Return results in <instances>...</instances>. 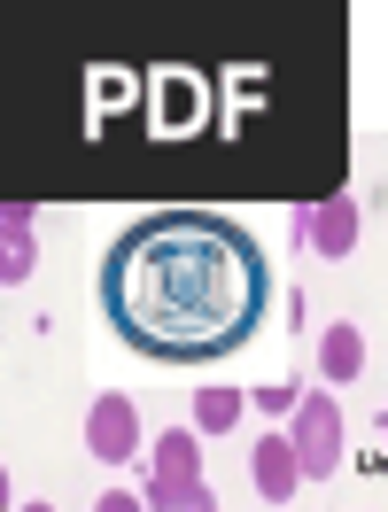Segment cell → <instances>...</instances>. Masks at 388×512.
Instances as JSON below:
<instances>
[{
	"instance_id": "cell-1",
	"label": "cell",
	"mask_w": 388,
	"mask_h": 512,
	"mask_svg": "<svg viewBox=\"0 0 388 512\" xmlns=\"http://www.w3.org/2000/svg\"><path fill=\"white\" fill-rule=\"evenodd\" d=\"M272 311V256L226 210H148L101 256V319L156 365L233 357Z\"/></svg>"
},
{
	"instance_id": "cell-6",
	"label": "cell",
	"mask_w": 388,
	"mask_h": 512,
	"mask_svg": "<svg viewBox=\"0 0 388 512\" xmlns=\"http://www.w3.org/2000/svg\"><path fill=\"white\" fill-rule=\"evenodd\" d=\"M148 458H156V466H148V481H156V489L210 481V474H202V435H194V427H163L156 443H148Z\"/></svg>"
},
{
	"instance_id": "cell-12",
	"label": "cell",
	"mask_w": 388,
	"mask_h": 512,
	"mask_svg": "<svg viewBox=\"0 0 388 512\" xmlns=\"http://www.w3.org/2000/svg\"><path fill=\"white\" fill-rule=\"evenodd\" d=\"M94 512H148V497H132V489H101Z\"/></svg>"
},
{
	"instance_id": "cell-5",
	"label": "cell",
	"mask_w": 388,
	"mask_h": 512,
	"mask_svg": "<svg viewBox=\"0 0 388 512\" xmlns=\"http://www.w3.org/2000/svg\"><path fill=\"white\" fill-rule=\"evenodd\" d=\"M249 481H257L264 505H288L295 489H303V458H295L288 435H257V450H249Z\"/></svg>"
},
{
	"instance_id": "cell-13",
	"label": "cell",
	"mask_w": 388,
	"mask_h": 512,
	"mask_svg": "<svg viewBox=\"0 0 388 512\" xmlns=\"http://www.w3.org/2000/svg\"><path fill=\"white\" fill-rule=\"evenodd\" d=\"M16 512H55V505H39V497H32V505H16Z\"/></svg>"
},
{
	"instance_id": "cell-7",
	"label": "cell",
	"mask_w": 388,
	"mask_h": 512,
	"mask_svg": "<svg viewBox=\"0 0 388 512\" xmlns=\"http://www.w3.org/2000/svg\"><path fill=\"white\" fill-rule=\"evenodd\" d=\"M39 264V233H32V210L24 202H8L0 210V288H24Z\"/></svg>"
},
{
	"instance_id": "cell-9",
	"label": "cell",
	"mask_w": 388,
	"mask_h": 512,
	"mask_svg": "<svg viewBox=\"0 0 388 512\" xmlns=\"http://www.w3.org/2000/svg\"><path fill=\"white\" fill-rule=\"evenodd\" d=\"M241 412H249V388H202L194 412H187V427H194V435H233Z\"/></svg>"
},
{
	"instance_id": "cell-11",
	"label": "cell",
	"mask_w": 388,
	"mask_h": 512,
	"mask_svg": "<svg viewBox=\"0 0 388 512\" xmlns=\"http://www.w3.org/2000/svg\"><path fill=\"white\" fill-rule=\"evenodd\" d=\"M295 404H303V388H288V381L280 388H249V412H264V419H280V412L295 419Z\"/></svg>"
},
{
	"instance_id": "cell-3",
	"label": "cell",
	"mask_w": 388,
	"mask_h": 512,
	"mask_svg": "<svg viewBox=\"0 0 388 512\" xmlns=\"http://www.w3.org/2000/svg\"><path fill=\"white\" fill-rule=\"evenodd\" d=\"M86 458H101V466H125V458H140V404L132 396H94V412H86Z\"/></svg>"
},
{
	"instance_id": "cell-8",
	"label": "cell",
	"mask_w": 388,
	"mask_h": 512,
	"mask_svg": "<svg viewBox=\"0 0 388 512\" xmlns=\"http://www.w3.org/2000/svg\"><path fill=\"white\" fill-rule=\"evenodd\" d=\"M319 373H326V388H342V381H357V373H365V334H357L350 319L319 326Z\"/></svg>"
},
{
	"instance_id": "cell-2",
	"label": "cell",
	"mask_w": 388,
	"mask_h": 512,
	"mask_svg": "<svg viewBox=\"0 0 388 512\" xmlns=\"http://www.w3.org/2000/svg\"><path fill=\"white\" fill-rule=\"evenodd\" d=\"M288 443H295V458H303V481H326L342 466V404H334V396H303L295 419H288Z\"/></svg>"
},
{
	"instance_id": "cell-10",
	"label": "cell",
	"mask_w": 388,
	"mask_h": 512,
	"mask_svg": "<svg viewBox=\"0 0 388 512\" xmlns=\"http://www.w3.org/2000/svg\"><path fill=\"white\" fill-rule=\"evenodd\" d=\"M148 512H218V489H210V481H179V489H156V481H148Z\"/></svg>"
},
{
	"instance_id": "cell-14",
	"label": "cell",
	"mask_w": 388,
	"mask_h": 512,
	"mask_svg": "<svg viewBox=\"0 0 388 512\" xmlns=\"http://www.w3.org/2000/svg\"><path fill=\"white\" fill-rule=\"evenodd\" d=\"M381 443H388V412H381Z\"/></svg>"
},
{
	"instance_id": "cell-4",
	"label": "cell",
	"mask_w": 388,
	"mask_h": 512,
	"mask_svg": "<svg viewBox=\"0 0 388 512\" xmlns=\"http://www.w3.org/2000/svg\"><path fill=\"white\" fill-rule=\"evenodd\" d=\"M357 194H326V202H303L295 210V233H303V249L311 256H350L357 249Z\"/></svg>"
}]
</instances>
